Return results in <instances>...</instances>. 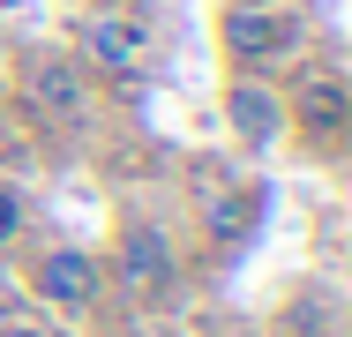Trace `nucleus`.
Returning a JSON list of instances; mask_svg holds the SVG:
<instances>
[{"instance_id": "obj_8", "label": "nucleus", "mask_w": 352, "mask_h": 337, "mask_svg": "<svg viewBox=\"0 0 352 337\" xmlns=\"http://www.w3.org/2000/svg\"><path fill=\"white\" fill-rule=\"evenodd\" d=\"M45 98H53L60 113H75V75H68V67H53V75H45Z\"/></svg>"}, {"instance_id": "obj_1", "label": "nucleus", "mask_w": 352, "mask_h": 337, "mask_svg": "<svg viewBox=\"0 0 352 337\" xmlns=\"http://www.w3.org/2000/svg\"><path fill=\"white\" fill-rule=\"evenodd\" d=\"M300 45V15H285V8H255V0H232L225 8V53L248 67L278 61V53H292Z\"/></svg>"}, {"instance_id": "obj_2", "label": "nucleus", "mask_w": 352, "mask_h": 337, "mask_svg": "<svg viewBox=\"0 0 352 337\" xmlns=\"http://www.w3.org/2000/svg\"><path fill=\"white\" fill-rule=\"evenodd\" d=\"M113 263H120V277H128L135 292H165V285H173V232L150 225V217H135V225L120 232Z\"/></svg>"}, {"instance_id": "obj_6", "label": "nucleus", "mask_w": 352, "mask_h": 337, "mask_svg": "<svg viewBox=\"0 0 352 337\" xmlns=\"http://www.w3.org/2000/svg\"><path fill=\"white\" fill-rule=\"evenodd\" d=\"M225 113H232V128L248 135V142H278V128H285L278 98H263L255 83H232V90H225Z\"/></svg>"}, {"instance_id": "obj_7", "label": "nucleus", "mask_w": 352, "mask_h": 337, "mask_svg": "<svg viewBox=\"0 0 352 337\" xmlns=\"http://www.w3.org/2000/svg\"><path fill=\"white\" fill-rule=\"evenodd\" d=\"M15 232H23V195H15V188H0V248H8Z\"/></svg>"}, {"instance_id": "obj_4", "label": "nucleus", "mask_w": 352, "mask_h": 337, "mask_svg": "<svg viewBox=\"0 0 352 337\" xmlns=\"http://www.w3.org/2000/svg\"><path fill=\"white\" fill-rule=\"evenodd\" d=\"M292 120L315 135V142H338V135H345V120H352L345 83H338V75H307V83H300V98H292Z\"/></svg>"}, {"instance_id": "obj_5", "label": "nucleus", "mask_w": 352, "mask_h": 337, "mask_svg": "<svg viewBox=\"0 0 352 337\" xmlns=\"http://www.w3.org/2000/svg\"><path fill=\"white\" fill-rule=\"evenodd\" d=\"M82 45H90V61L105 67V75H120V83L142 75V30L120 23V15H90L82 23Z\"/></svg>"}, {"instance_id": "obj_9", "label": "nucleus", "mask_w": 352, "mask_h": 337, "mask_svg": "<svg viewBox=\"0 0 352 337\" xmlns=\"http://www.w3.org/2000/svg\"><path fill=\"white\" fill-rule=\"evenodd\" d=\"M0 337H45V330H38V323H8Z\"/></svg>"}, {"instance_id": "obj_3", "label": "nucleus", "mask_w": 352, "mask_h": 337, "mask_svg": "<svg viewBox=\"0 0 352 337\" xmlns=\"http://www.w3.org/2000/svg\"><path fill=\"white\" fill-rule=\"evenodd\" d=\"M30 292L53 300V307H90V300H98V263H90L82 248H45V255L30 263Z\"/></svg>"}]
</instances>
